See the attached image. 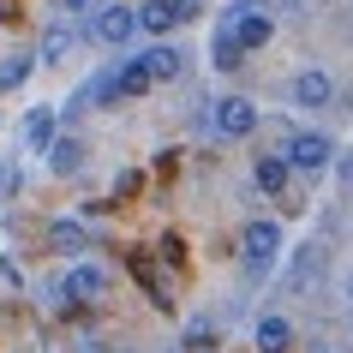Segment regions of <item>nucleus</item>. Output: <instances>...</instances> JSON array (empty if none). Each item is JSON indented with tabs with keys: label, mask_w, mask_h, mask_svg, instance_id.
<instances>
[{
	"label": "nucleus",
	"mask_w": 353,
	"mask_h": 353,
	"mask_svg": "<svg viewBox=\"0 0 353 353\" xmlns=\"http://www.w3.org/2000/svg\"><path fill=\"white\" fill-rule=\"evenodd\" d=\"M216 30H222V37H234V48H240V54H258V48H270V37H276V19H270V12H258L252 0H234Z\"/></svg>",
	"instance_id": "nucleus-1"
},
{
	"label": "nucleus",
	"mask_w": 353,
	"mask_h": 353,
	"mask_svg": "<svg viewBox=\"0 0 353 353\" xmlns=\"http://www.w3.org/2000/svg\"><path fill=\"white\" fill-rule=\"evenodd\" d=\"M281 245H288V234H281V222H252L240 234V258H245V270L252 276H270L281 263Z\"/></svg>",
	"instance_id": "nucleus-2"
},
{
	"label": "nucleus",
	"mask_w": 353,
	"mask_h": 353,
	"mask_svg": "<svg viewBox=\"0 0 353 353\" xmlns=\"http://www.w3.org/2000/svg\"><path fill=\"white\" fill-rule=\"evenodd\" d=\"M150 90V72H144V60L132 54V60H120L114 72H102L90 84V102H132V96H144Z\"/></svg>",
	"instance_id": "nucleus-3"
},
{
	"label": "nucleus",
	"mask_w": 353,
	"mask_h": 353,
	"mask_svg": "<svg viewBox=\"0 0 353 353\" xmlns=\"http://www.w3.org/2000/svg\"><path fill=\"white\" fill-rule=\"evenodd\" d=\"M288 168H299V174H323V168L335 162V138H323V132H294L288 138V156H281Z\"/></svg>",
	"instance_id": "nucleus-4"
},
{
	"label": "nucleus",
	"mask_w": 353,
	"mask_h": 353,
	"mask_svg": "<svg viewBox=\"0 0 353 353\" xmlns=\"http://www.w3.org/2000/svg\"><path fill=\"white\" fill-rule=\"evenodd\" d=\"M132 37H138V6L108 0V6L96 12V42H102V48H126Z\"/></svg>",
	"instance_id": "nucleus-5"
},
{
	"label": "nucleus",
	"mask_w": 353,
	"mask_h": 353,
	"mask_svg": "<svg viewBox=\"0 0 353 353\" xmlns=\"http://www.w3.org/2000/svg\"><path fill=\"white\" fill-rule=\"evenodd\" d=\"M216 132L222 138H252L258 132V102L252 96H222L216 102Z\"/></svg>",
	"instance_id": "nucleus-6"
},
{
	"label": "nucleus",
	"mask_w": 353,
	"mask_h": 353,
	"mask_svg": "<svg viewBox=\"0 0 353 353\" xmlns=\"http://www.w3.org/2000/svg\"><path fill=\"white\" fill-rule=\"evenodd\" d=\"M102 288H108V276H102L96 263H72V270L60 276V299H72V305H90V299H102Z\"/></svg>",
	"instance_id": "nucleus-7"
},
{
	"label": "nucleus",
	"mask_w": 353,
	"mask_h": 353,
	"mask_svg": "<svg viewBox=\"0 0 353 353\" xmlns=\"http://www.w3.org/2000/svg\"><path fill=\"white\" fill-rule=\"evenodd\" d=\"M180 19H186V0H144L138 6V30H150V37H168Z\"/></svg>",
	"instance_id": "nucleus-8"
},
{
	"label": "nucleus",
	"mask_w": 353,
	"mask_h": 353,
	"mask_svg": "<svg viewBox=\"0 0 353 353\" xmlns=\"http://www.w3.org/2000/svg\"><path fill=\"white\" fill-rule=\"evenodd\" d=\"M252 341H258V353H288L294 347V323L281 312H263L258 323H252Z\"/></svg>",
	"instance_id": "nucleus-9"
},
{
	"label": "nucleus",
	"mask_w": 353,
	"mask_h": 353,
	"mask_svg": "<svg viewBox=\"0 0 353 353\" xmlns=\"http://www.w3.org/2000/svg\"><path fill=\"white\" fill-rule=\"evenodd\" d=\"M330 96H335L330 72H299V78H294V108H323Z\"/></svg>",
	"instance_id": "nucleus-10"
},
{
	"label": "nucleus",
	"mask_w": 353,
	"mask_h": 353,
	"mask_svg": "<svg viewBox=\"0 0 353 353\" xmlns=\"http://www.w3.org/2000/svg\"><path fill=\"white\" fill-rule=\"evenodd\" d=\"M54 138H60V132H54V108H30V114H24V150H42V156H48Z\"/></svg>",
	"instance_id": "nucleus-11"
},
{
	"label": "nucleus",
	"mask_w": 353,
	"mask_h": 353,
	"mask_svg": "<svg viewBox=\"0 0 353 353\" xmlns=\"http://www.w3.org/2000/svg\"><path fill=\"white\" fill-rule=\"evenodd\" d=\"M48 168L54 174H78L84 168V138H54L48 144Z\"/></svg>",
	"instance_id": "nucleus-12"
},
{
	"label": "nucleus",
	"mask_w": 353,
	"mask_h": 353,
	"mask_svg": "<svg viewBox=\"0 0 353 353\" xmlns=\"http://www.w3.org/2000/svg\"><path fill=\"white\" fill-rule=\"evenodd\" d=\"M144 72H150V84H162V78H180V48H144Z\"/></svg>",
	"instance_id": "nucleus-13"
},
{
	"label": "nucleus",
	"mask_w": 353,
	"mask_h": 353,
	"mask_svg": "<svg viewBox=\"0 0 353 353\" xmlns=\"http://www.w3.org/2000/svg\"><path fill=\"white\" fill-rule=\"evenodd\" d=\"M288 174H294V168L281 162V156H258V168H252L258 192H288Z\"/></svg>",
	"instance_id": "nucleus-14"
},
{
	"label": "nucleus",
	"mask_w": 353,
	"mask_h": 353,
	"mask_svg": "<svg viewBox=\"0 0 353 353\" xmlns=\"http://www.w3.org/2000/svg\"><path fill=\"white\" fill-rule=\"evenodd\" d=\"M48 234H54V252H66V258H78V252L90 245V228L84 222H54Z\"/></svg>",
	"instance_id": "nucleus-15"
},
{
	"label": "nucleus",
	"mask_w": 353,
	"mask_h": 353,
	"mask_svg": "<svg viewBox=\"0 0 353 353\" xmlns=\"http://www.w3.org/2000/svg\"><path fill=\"white\" fill-rule=\"evenodd\" d=\"M30 72H37V54H30V48H19L12 60H0V90H19Z\"/></svg>",
	"instance_id": "nucleus-16"
},
{
	"label": "nucleus",
	"mask_w": 353,
	"mask_h": 353,
	"mask_svg": "<svg viewBox=\"0 0 353 353\" xmlns=\"http://www.w3.org/2000/svg\"><path fill=\"white\" fill-rule=\"evenodd\" d=\"M240 48H234V37H222V30H216V37H210V66H216V72H234V66H240Z\"/></svg>",
	"instance_id": "nucleus-17"
},
{
	"label": "nucleus",
	"mask_w": 353,
	"mask_h": 353,
	"mask_svg": "<svg viewBox=\"0 0 353 353\" xmlns=\"http://www.w3.org/2000/svg\"><path fill=\"white\" fill-rule=\"evenodd\" d=\"M66 48H72V24L60 19L54 30H48V37H42V54H37V60H66Z\"/></svg>",
	"instance_id": "nucleus-18"
},
{
	"label": "nucleus",
	"mask_w": 353,
	"mask_h": 353,
	"mask_svg": "<svg viewBox=\"0 0 353 353\" xmlns=\"http://www.w3.org/2000/svg\"><path fill=\"white\" fill-rule=\"evenodd\" d=\"M144 186V174H138V168H126V174H120V180H114V198H132V192Z\"/></svg>",
	"instance_id": "nucleus-19"
},
{
	"label": "nucleus",
	"mask_w": 353,
	"mask_h": 353,
	"mask_svg": "<svg viewBox=\"0 0 353 353\" xmlns=\"http://www.w3.org/2000/svg\"><path fill=\"white\" fill-rule=\"evenodd\" d=\"M210 341H216V335H210V317H198V323L186 330V347H210Z\"/></svg>",
	"instance_id": "nucleus-20"
},
{
	"label": "nucleus",
	"mask_w": 353,
	"mask_h": 353,
	"mask_svg": "<svg viewBox=\"0 0 353 353\" xmlns=\"http://www.w3.org/2000/svg\"><path fill=\"white\" fill-rule=\"evenodd\" d=\"M60 6H66V12H84V6H96V0H60Z\"/></svg>",
	"instance_id": "nucleus-21"
},
{
	"label": "nucleus",
	"mask_w": 353,
	"mask_h": 353,
	"mask_svg": "<svg viewBox=\"0 0 353 353\" xmlns=\"http://www.w3.org/2000/svg\"><path fill=\"white\" fill-rule=\"evenodd\" d=\"M347 305H353V276H347Z\"/></svg>",
	"instance_id": "nucleus-22"
}]
</instances>
